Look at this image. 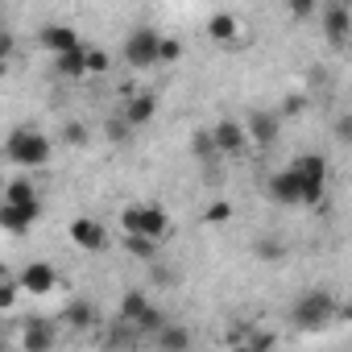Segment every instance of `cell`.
I'll return each instance as SVG.
<instances>
[{
	"instance_id": "obj_20",
	"label": "cell",
	"mask_w": 352,
	"mask_h": 352,
	"mask_svg": "<svg viewBox=\"0 0 352 352\" xmlns=\"http://www.w3.org/2000/svg\"><path fill=\"white\" fill-rule=\"evenodd\" d=\"M63 319H67L71 327H91V323H96V311H91V302H67Z\"/></svg>"
},
{
	"instance_id": "obj_3",
	"label": "cell",
	"mask_w": 352,
	"mask_h": 352,
	"mask_svg": "<svg viewBox=\"0 0 352 352\" xmlns=\"http://www.w3.org/2000/svg\"><path fill=\"white\" fill-rule=\"evenodd\" d=\"M120 228L124 232H145V236H170V216L162 212V208H153V204H133V208H124L120 212Z\"/></svg>"
},
{
	"instance_id": "obj_28",
	"label": "cell",
	"mask_w": 352,
	"mask_h": 352,
	"mask_svg": "<svg viewBox=\"0 0 352 352\" xmlns=\"http://www.w3.org/2000/svg\"><path fill=\"white\" fill-rule=\"evenodd\" d=\"M331 137H336L340 145H352V116H348V112L331 120Z\"/></svg>"
},
{
	"instance_id": "obj_22",
	"label": "cell",
	"mask_w": 352,
	"mask_h": 352,
	"mask_svg": "<svg viewBox=\"0 0 352 352\" xmlns=\"http://www.w3.org/2000/svg\"><path fill=\"white\" fill-rule=\"evenodd\" d=\"M286 9H290L294 21H311L315 9H319V0H286Z\"/></svg>"
},
{
	"instance_id": "obj_26",
	"label": "cell",
	"mask_w": 352,
	"mask_h": 352,
	"mask_svg": "<svg viewBox=\"0 0 352 352\" xmlns=\"http://www.w3.org/2000/svg\"><path fill=\"white\" fill-rule=\"evenodd\" d=\"M17 290H25V286L13 282V278H5V286H0V311H13L17 307Z\"/></svg>"
},
{
	"instance_id": "obj_6",
	"label": "cell",
	"mask_w": 352,
	"mask_h": 352,
	"mask_svg": "<svg viewBox=\"0 0 352 352\" xmlns=\"http://www.w3.org/2000/svg\"><path fill=\"white\" fill-rule=\"evenodd\" d=\"M67 236H71V245H75V249H83V253H104V249H108V232H104V224H100V220H91V216L71 220Z\"/></svg>"
},
{
	"instance_id": "obj_30",
	"label": "cell",
	"mask_w": 352,
	"mask_h": 352,
	"mask_svg": "<svg viewBox=\"0 0 352 352\" xmlns=\"http://www.w3.org/2000/svg\"><path fill=\"white\" fill-rule=\"evenodd\" d=\"M183 58V42L179 38H162V63H179Z\"/></svg>"
},
{
	"instance_id": "obj_23",
	"label": "cell",
	"mask_w": 352,
	"mask_h": 352,
	"mask_svg": "<svg viewBox=\"0 0 352 352\" xmlns=\"http://www.w3.org/2000/svg\"><path fill=\"white\" fill-rule=\"evenodd\" d=\"M112 67V58L100 50V46H87V75H104Z\"/></svg>"
},
{
	"instance_id": "obj_8",
	"label": "cell",
	"mask_w": 352,
	"mask_h": 352,
	"mask_svg": "<svg viewBox=\"0 0 352 352\" xmlns=\"http://www.w3.org/2000/svg\"><path fill=\"white\" fill-rule=\"evenodd\" d=\"M120 319L124 323H137L141 331H162V315L145 302V294H137V290H129L124 298H120Z\"/></svg>"
},
{
	"instance_id": "obj_21",
	"label": "cell",
	"mask_w": 352,
	"mask_h": 352,
	"mask_svg": "<svg viewBox=\"0 0 352 352\" xmlns=\"http://www.w3.org/2000/svg\"><path fill=\"white\" fill-rule=\"evenodd\" d=\"M204 224H212V228H220V224H228L232 220V204L228 199H216V204H208L204 208V216H199Z\"/></svg>"
},
{
	"instance_id": "obj_16",
	"label": "cell",
	"mask_w": 352,
	"mask_h": 352,
	"mask_svg": "<svg viewBox=\"0 0 352 352\" xmlns=\"http://www.w3.org/2000/svg\"><path fill=\"white\" fill-rule=\"evenodd\" d=\"M348 21H352V9L336 0V5L327 9V17H323V34H327L331 42H344V38H348Z\"/></svg>"
},
{
	"instance_id": "obj_31",
	"label": "cell",
	"mask_w": 352,
	"mask_h": 352,
	"mask_svg": "<svg viewBox=\"0 0 352 352\" xmlns=\"http://www.w3.org/2000/svg\"><path fill=\"white\" fill-rule=\"evenodd\" d=\"M302 108H307V100H302V96H290V100H286V112H290V116H294V112H302Z\"/></svg>"
},
{
	"instance_id": "obj_11",
	"label": "cell",
	"mask_w": 352,
	"mask_h": 352,
	"mask_svg": "<svg viewBox=\"0 0 352 352\" xmlns=\"http://www.w3.org/2000/svg\"><path fill=\"white\" fill-rule=\"evenodd\" d=\"M331 311H336V302H331L327 290H311V294H302L294 302V319L298 323H323V319H331Z\"/></svg>"
},
{
	"instance_id": "obj_5",
	"label": "cell",
	"mask_w": 352,
	"mask_h": 352,
	"mask_svg": "<svg viewBox=\"0 0 352 352\" xmlns=\"http://www.w3.org/2000/svg\"><path fill=\"white\" fill-rule=\"evenodd\" d=\"M212 137H216V149L228 153V157H236V153H245V149L253 145L249 124H245V120H232V116L216 120V124H212Z\"/></svg>"
},
{
	"instance_id": "obj_12",
	"label": "cell",
	"mask_w": 352,
	"mask_h": 352,
	"mask_svg": "<svg viewBox=\"0 0 352 352\" xmlns=\"http://www.w3.org/2000/svg\"><path fill=\"white\" fill-rule=\"evenodd\" d=\"M21 286H25L30 294H50V290L58 286V270H54L50 261H30V265L21 270Z\"/></svg>"
},
{
	"instance_id": "obj_29",
	"label": "cell",
	"mask_w": 352,
	"mask_h": 352,
	"mask_svg": "<svg viewBox=\"0 0 352 352\" xmlns=\"http://www.w3.org/2000/svg\"><path fill=\"white\" fill-rule=\"evenodd\" d=\"M195 153H199L204 162H212V157L220 153V149H216V137H212V133H199V137H195Z\"/></svg>"
},
{
	"instance_id": "obj_33",
	"label": "cell",
	"mask_w": 352,
	"mask_h": 352,
	"mask_svg": "<svg viewBox=\"0 0 352 352\" xmlns=\"http://www.w3.org/2000/svg\"><path fill=\"white\" fill-rule=\"evenodd\" d=\"M348 38H352V21H348Z\"/></svg>"
},
{
	"instance_id": "obj_18",
	"label": "cell",
	"mask_w": 352,
	"mask_h": 352,
	"mask_svg": "<svg viewBox=\"0 0 352 352\" xmlns=\"http://www.w3.org/2000/svg\"><path fill=\"white\" fill-rule=\"evenodd\" d=\"M30 352H46V348H54V327L50 323H42V319H34L30 327H25V340H21Z\"/></svg>"
},
{
	"instance_id": "obj_15",
	"label": "cell",
	"mask_w": 352,
	"mask_h": 352,
	"mask_svg": "<svg viewBox=\"0 0 352 352\" xmlns=\"http://www.w3.org/2000/svg\"><path fill=\"white\" fill-rule=\"evenodd\" d=\"M54 67L67 79H87V46H75L67 54H54Z\"/></svg>"
},
{
	"instance_id": "obj_7",
	"label": "cell",
	"mask_w": 352,
	"mask_h": 352,
	"mask_svg": "<svg viewBox=\"0 0 352 352\" xmlns=\"http://www.w3.org/2000/svg\"><path fill=\"white\" fill-rule=\"evenodd\" d=\"M290 166L311 183V199H307V204H319V199H323V187H327V174H331V170H327V157H323V153H298Z\"/></svg>"
},
{
	"instance_id": "obj_27",
	"label": "cell",
	"mask_w": 352,
	"mask_h": 352,
	"mask_svg": "<svg viewBox=\"0 0 352 352\" xmlns=\"http://www.w3.org/2000/svg\"><path fill=\"white\" fill-rule=\"evenodd\" d=\"M63 141L79 149V145H87V129H83L79 120H67V124H63Z\"/></svg>"
},
{
	"instance_id": "obj_17",
	"label": "cell",
	"mask_w": 352,
	"mask_h": 352,
	"mask_svg": "<svg viewBox=\"0 0 352 352\" xmlns=\"http://www.w3.org/2000/svg\"><path fill=\"white\" fill-rule=\"evenodd\" d=\"M245 124H249V137H253V145H274V141H278V116L253 112Z\"/></svg>"
},
{
	"instance_id": "obj_14",
	"label": "cell",
	"mask_w": 352,
	"mask_h": 352,
	"mask_svg": "<svg viewBox=\"0 0 352 352\" xmlns=\"http://www.w3.org/2000/svg\"><path fill=\"white\" fill-rule=\"evenodd\" d=\"M208 38H212L216 46H236V42H241V21H236L232 13H212V17H208Z\"/></svg>"
},
{
	"instance_id": "obj_25",
	"label": "cell",
	"mask_w": 352,
	"mask_h": 352,
	"mask_svg": "<svg viewBox=\"0 0 352 352\" xmlns=\"http://www.w3.org/2000/svg\"><path fill=\"white\" fill-rule=\"evenodd\" d=\"M157 340H162L166 348H187V344H191V336H187L183 327H162V331H157Z\"/></svg>"
},
{
	"instance_id": "obj_32",
	"label": "cell",
	"mask_w": 352,
	"mask_h": 352,
	"mask_svg": "<svg viewBox=\"0 0 352 352\" xmlns=\"http://www.w3.org/2000/svg\"><path fill=\"white\" fill-rule=\"evenodd\" d=\"M261 257H270V261H278V257H282V249H278V245L270 241V245H261Z\"/></svg>"
},
{
	"instance_id": "obj_24",
	"label": "cell",
	"mask_w": 352,
	"mask_h": 352,
	"mask_svg": "<svg viewBox=\"0 0 352 352\" xmlns=\"http://www.w3.org/2000/svg\"><path fill=\"white\" fill-rule=\"evenodd\" d=\"M5 199H13V204H25V199H38V195H34V183H25V179H13V183H9V191H5Z\"/></svg>"
},
{
	"instance_id": "obj_2",
	"label": "cell",
	"mask_w": 352,
	"mask_h": 352,
	"mask_svg": "<svg viewBox=\"0 0 352 352\" xmlns=\"http://www.w3.org/2000/svg\"><path fill=\"white\" fill-rule=\"evenodd\" d=\"M120 58L133 67V71H149L153 63H162V34L153 25H137L124 46H120Z\"/></svg>"
},
{
	"instance_id": "obj_13",
	"label": "cell",
	"mask_w": 352,
	"mask_h": 352,
	"mask_svg": "<svg viewBox=\"0 0 352 352\" xmlns=\"http://www.w3.org/2000/svg\"><path fill=\"white\" fill-rule=\"evenodd\" d=\"M153 116H157V96H149V91H133V96L124 100V120H129L133 129L149 124Z\"/></svg>"
},
{
	"instance_id": "obj_19",
	"label": "cell",
	"mask_w": 352,
	"mask_h": 352,
	"mask_svg": "<svg viewBox=\"0 0 352 352\" xmlns=\"http://www.w3.org/2000/svg\"><path fill=\"white\" fill-rule=\"evenodd\" d=\"M129 253L133 257H141V261H153V253H157V236H145V232H129Z\"/></svg>"
},
{
	"instance_id": "obj_10",
	"label": "cell",
	"mask_w": 352,
	"mask_h": 352,
	"mask_svg": "<svg viewBox=\"0 0 352 352\" xmlns=\"http://www.w3.org/2000/svg\"><path fill=\"white\" fill-rule=\"evenodd\" d=\"M38 46H42L46 54H67V50H75V46H83V42H79V34H75L71 25L50 21V25L38 30Z\"/></svg>"
},
{
	"instance_id": "obj_1",
	"label": "cell",
	"mask_w": 352,
	"mask_h": 352,
	"mask_svg": "<svg viewBox=\"0 0 352 352\" xmlns=\"http://www.w3.org/2000/svg\"><path fill=\"white\" fill-rule=\"evenodd\" d=\"M5 153H9V162H13V166L38 170V166H46V162L54 157V145H50V137H46L42 129H34V124H21V129H13V133H9V141H5Z\"/></svg>"
},
{
	"instance_id": "obj_9",
	"label": "cell",
	"mask_w": 352,
	"mask_h": 352,
	"mask_svg": "<svg viewBox=\"0 0 352 352\" xmlns=\"http://www.w3.org/2000/svg\"><path fill=\"white\" fill-rule=\"evenodd\" d=\"M42 216V204L38 199H25V204H13L5 199V208H0V224H5V232H30Z\"/></svg>"
},
{
	"instance_id": "obj_4",
	"label": "cell",
	"mask_w": 352,
	"mask_h": 352,
	"mask_svg": "<svg viewBox=\"0 0 352 352\" xmlns=\"http://www.w3.org/2000/svg\"><path fill=\"white\" fill-rule=\"evenodd\" d=\"M270 195H274L278 204H286V208H302V204L311 199V183L302 179L294 166H286V170H278L274 179H270Z\"/></svg>"
}]
</instances>
